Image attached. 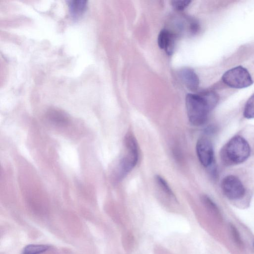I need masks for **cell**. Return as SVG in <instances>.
<instances>
[{"instance_id": "cell-1", "label": "cell", "mask_w": 254, "mask_h": 254, "mask_svg": "<svg viewBox=\"0 0 254 254\" xmlns=\"http://www.w3.org/2000/svg\"><path fill=\"white\" fill-rule=\"evenodd\" d=\"M219 100L217 94L213 91L199 94H188L186 98L187 115L190 123L196 126L203 125L209 112L216 106Z\"/></svg>"}, {"instance_id": "cell-2", "label": "cell", "mask_w": 254, "mask_h": 254, "mask_svg": "<svg viewBox=\"0 0 254 254\" xmlns=\"http://www.w3.org/2000/svg\"><path fill=\"white\" fill-rule=\"evenodd\" d=\"M251 148L247 140L243 137H233L222 148L220 153L222 160L226 165H237L245 161L249 157Z\"/></svg>"}, {"instance_id": "cell-3", "label": "cell", "mask_w": 254, "mask_h": 254, "mask_svg": "<svg viewBox=\"0 0 254 254\" xmlns=\"http://www.w3.org/2000/svg\"><path fill=\"white\" fill-rule=\"evenodd\" d=\"M126 153L119 164V178H123L135 166L139 157L138 145L135 138L131 134H127L125 140Z\"/></svg>"}, {"instance_id": "cell-4", "label": "cell", "mask_w": 254, "mask_h": 254, "mask_svg": "<svg viewBox=\"0 0 254 254\" xmlns=\"http://www.w3.org/2000/svg\"><path fill=\"white\" fill-rule=\"evenodd\" d=\"M222 80L228 86L235 88H246L253 83L248 70L242 66L233 67L226 71Z\"/></svg>"}, {"instance_id": "cell-5", "label": "cell", "mask_w": 254, "mask_h": 254, "mask_svg": "<svg viewBox=\"0 0 254 254\" xmlns=\"http://www.w3.org/2000/svg\"><path fill=\"white\" fill-rule=\"evenodd\" d=\"M221 189L225 195L230 199H238L245 193V188L241 181L233 175L226 176L222 181Z\"/></svg>"}, {"instance_id": "cell-6", "label": "cell", "mask_w": 254, "mask_h": 254, "mask_svg": "<svg viewBox=\"0 0 254 254\" xmlns=\"http://www.w3.org/2000/svg\"><path fill=\"white\" fill-rule=\"evenodd\" d=\"M196 154L201 164L209 166L213 160V149L210 141L205 137L199 138L196 144Z\"/></svg>"}, {"instance_id": "cell-7", "label": "cell", "mask_w": 254, "mask_h": 254, "mask_svg": "<svg viewBox=\"0 0 254 254\" xmlns=\"http://www.w3.org/2000/svg\"><path fill=\"white\" fill-rule=\"evenodd\" d=\"M180 77L186 86L191 90H196L199 85V78L194 71L190 68H184L180 71Z\"/></svg>"}, {"instance_id": "cell-8", "label": "cell", "mask_w": 254, "mask_h": 254, "mask_svg": "<svg viewBox=\"0 0 254 254\" xmlns=\"http://www.w3.org/2000/svg\"><path fill=\"white\" fill-rule=\"evenodd\" d=\"M158 44L160 48L164 49L167 54L171 55L174 45V39L172 34L166 29L161 30L158 37Z\"/></svg>"}, {"instance_id": "cell-9", "label": "cell", "mask_w": 254, "mask_h": 254, "mask_svg": "<svg viewBox=\"0 0 254 254\" xmlns=\"http://www.w3.org/2000/svg\"><path fill=\"white\" fill-rule=\"evenodd\" d=\"M86 1L83 0L68 1L69 12L71 16L75 19H77L81 16L86 9Z\"/></svg>"}, {"instance_id": "cell-10", "label": "cell", "mask_w": 254, "mask_h": 254, "mask_svg": "<svg viewBox=\"0 0 254 254\" xmlns=\"http://www.w3.org/2000/svg\"><path fill=\"white\" fill-rule=\"evenodd\" d=\"M47 245L31 244L24 248L22 254H41L50 249Z\"/></svg>"}, {"instance_id": "cell-11", "label": "cell", "mask_w": 254, "mask_h": 254, "mask_svg": "<svg viewBox=\"0 0 254 254\" xmlns=\"http://www.w3.org/2000/svg\"><path fill=\"white\" fill-rule=\"evenodd\" d=\"M155 178V181L162 191L168 196L175 198L173 192L166 180L159 175H156Z\"/></svg>"}, {"instance_id": "cell-12", "label": "cell", "mask_w": 254, "mask_h": 254, "mask_svg": "<svg viewBox=\"0 0 254 254\" xmlns=\"http://www.w3.org/2000/svg\"><path fill=\"white\" fill-rule=\"evenodd\" d=\"M243 114L246 118H254V94L246 102Z\"/></svg>"}, {"instance_id": "cell-13", "label": "cell", "mask_w": 254, "mask_h": 254, "mask_svg": "<svg viewBox=\"0 0 254 254\" xmlns=\"http://www.w3.org/2000/svg\"><path fill=\"white\" fill-rule=\"evenodd\" d=\"M202 201L206 206L214 213L218 215L219 211L215 204L209 198L203 196Z\"/></svg>"}, {"instance_id": "cell-14", "label": "cell", "mask_w": 254, "mask_h": 254, "mask_svg": "<svg viewBox=\"0 0 254 254\" xmlns=\"http://www.w3.org/2000/svg\"><path fill=\"white\" fill-rule=\"evenodd\" d=\"M230 228L233 238L234 239L235 243H236L238 245L242 246L243 245V242L242 241L241 238L237 229L232 224H230Z\"/></svg>"}, {"instance_id": "cell-15", "label": "cell", "mask_w": 254, "mask_h": 254, "mask_svg": "<svg viewBox=\"0 0 254 254\" xmlns=\"http://www.w3.org/2000/svg\"><path fill=\"white\" fill-rule=\"evenodd\" d=\"M190 2V0H173L171 3L175 9L181 10L188 6Z\"/></svg>"}, {"instance_id": "cell-16", "label": "cell", "mask_w": 254, "mask_h": 254, "mask_svg": "<svg viewBox=\"0 0 254 254\" xmlns=\"http://www.w3.org/2000/svg\"></svg>"}]
</instances>
